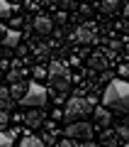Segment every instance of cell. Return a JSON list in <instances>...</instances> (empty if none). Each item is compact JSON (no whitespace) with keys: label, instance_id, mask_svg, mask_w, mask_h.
<instances>
[{"label":"cell","instance_id":"obj_5","mask_svg":"<svg viewBox=\"0 0 129 147\" xmlns=\"http://www.w3.org/2000/svg\"><path fill=\"white\" fill-rule=\"evenodd\" d=\"M63 135L73 137V140H78V142H90V137H93V125L85 123V120H71V125L63 130Z\"/></svg>","mask_w":129,"mask_h":147},{"label":"cell","instance_id":"obj_19","mask_svg":"<svg viewBox=\"0 0 129 147\" xmlns=\"http://www.w3.org/2000/svg\"><path fill=\"white\" fill-rule=\"evenodd\" d=\"M114 135H117V140H129V127L127 125H119L117 130H114Z\"/></svg>","mask_w":129,"mask_h":147},{"label":"cell","instance_id":"obj_17","mask_svg":"<svg viewBox=\"0 0 129 147\" xmlns=\"http://www.w3.org/2000/svg\"><path fill=\"white\" fill-rule=\"evenodd\" d=\"M22 76H25V71H22V69H10V71H7V81H20Z\"/></svg>","mask_w":129,"mask_h":147},{"label":"cell","instance_id":"obj_24","mask_svg":"<svg viewBox=\"0 0 129 147\" xmlns=\"http://www.w3.org/2000/svg\"><path fill=\"white\" fill-rule=\"evenodd\" d=\"M56 22H66V12H59V15H56Z\"/></svg>","mask_w":129,"mask_h":147},{"label":"cell","instance_id":"obj_16","mask_svg":"<svg viewBox=\"0 0 129 147\" xmlns=\"http://www.w3.org/2000/svg\"><path fill=\"white\" fill-rule=\"evenodd\" d=\"M90 66L93 69H105L107 66V59L100 57V54H93V57H90Z\"/></svg>","mask_w":129,"mask_h":147},{"label":"cell","instance_id":"obj_8","mask_svg":"<svg viewBox=\"0 0 129 147\" xmlns=\"http://www.w3.org/2000/svg\"><path fill=\"white\" fill-rule=\"evenodd\" d=\"M22 120L29 127H39L44 123V113H41V108H29L27 113H22Z\"/></svg>","mask_w":129,"mask_h":147},{"label":"cell","instance_id":"obj_25","mask_svg":"<svg viewBox=\"0 0 129 147\" xmlns=\"http://www.w3.org/2000/svg\"><path fill=\"white\" fill-rule=\"evenodd\" d=\"M119 74H122V76H129V66H122V69H119Z\"/></svg>","mask_w":129,"mask_h":147},{"label":"cell","instance_id":"obj_20","mask_svg":"<svg viewBox=\"0 0 129 147\" xmlns=\"http://www.w3.org/2000/svg\"><path fill=\"white\" fill-rule=\"evenodd\" d=\"M34 54H37L39 59H44V57L49 54V44H37V47H34Z\"/></svg>","mask_w":129,"mask_h":147},{"label":"cell","instance_id":"obj_11","mask_svg":"<svg viewBox=\"0 0 129 147\" xmlns=\"http://www.w3.org/2000/svg\"><path fill=\"white\" fill-rule=\"evenodd\" d=\"M25 91H27V84L25 81H12V86H10V96H12V100H20L22 96H25Z\"/></svg>","mask_w":129,"mask_h":147},{"label":"cell","instance_id":"obj_6","mask_svg":"<svg viewBox=\"0 0 129 147\" xmlns=\"http://www.w3.org/2000/svg\"><path fill=\"white\" fill-rule=\"evenodd\" d=\"M73 39L80 42V44H93V42H98V25H95V22H85V25L76 27Z\"/></svg>","mask_w":129,"mask_h":147},{"label":"cell","instance_id":"obj_27","mask_svg":"<svg viewBox=\"0 0 129 147\" xmlns=\"http://www.w3.org/2000/svg\"><path fill=\"white\" fill-rule=\"evenodd\" d=\"M124 17H129V5H124Z\"/></svg>","mask_w":129,"mask_h":147},{"label":"cell","instance_id":"obj_2","mask_svg":"<svg viewBox=\"0 0 129 147\" xmlns=\"http://www.w3.org/2000/svg\"><path fill=\"white\" fill-rule=\"evenodd\" d=\"M95 103H98V98H95V96H93V98L73 96V98L66 103V110H63L61 115L66 118L68 123H71V120H83V118H85L90 110H93V105H95Z\"/></svg>","mask_w":129,"mask_h":147},{"label":"cell","instance_id":"obj_1","mask_svg":"<svg viewBox=\"0 0 129 147\" xmlns=\"http://www.w3.org/2000/svg\"><path fill=\"white\" fill-rule=\"evenodd\" d=\"M102 103L114 110H127L129 108V81H110L102 93Z\"/></svg>","mask_w":129,"mask_h":147},{"label":"cell","instance_id":"obj_26","mask_svg":"<svg viewBox=\"0 0 129 147\" xmlns=\"http://www.w3.org/2000/svg\"><path fill=\"white\" fill-rule=\"evenodd\" d=\"M5 32H7V27H5V25H0V39L5 37Z\"/></svg>","mask_w":129,"mask_h":147},{"label":"cell","instance_id":"obj_3","mask_svg":"<svg viewBox=\"0 0 129 147\" xmlns=\"http://www.w3.org/2000/svg\"><path fill=\"white\" fill-rule=\"evenodd\" d=\"M47 76L51 79L54 91H59V93H66V91H68V84H71V71H68V66H66L63 61L54 59V61L49 64V69H47Z\"/></svg>","mask_w":129,"mask_h":147},{"label":"cell","instance_id":"obj_12","mask_svg":"<svg viewBox=\"0 0 129 147\" xmlns=\"http://www.w3.org/2000/svg\"><path fill=\"white\" fill-rule=\"evenodd\" d=\"M17 132H20V130H10V132H5L3 127H0V147H10L12 142H15Z\"/></svg>","mask_w":129,"mask_h":147},{"label":"cell","instance_id":"obj_21","mask_svg":"<svg viewBox=\"0 0 129 147\" xmlns=\"http://www.w3.org/2000/svg\"><path fill=\"white\" fill-rule=\"evenodd\" d=\"M7 123H10V115L5 113V108H0V127H5Z\"/></svg>","mask_w":129,"mask_h":147},{"label":"cell","instance_id":"obj_9","mask_svg":"<svg viewBox=\"0 0 129 147\" xmlns=\"http://www.w3.org/2000/svg\"><path fill=\"white\" fill-rule=\"evenodd\" d=\"M20 39H22L20 30H7V32H5V37H3L0 42L5 44V47H20Z\"/></svg>","mask_w":129,"mask_h":147},{"label":"cell","instance_id":"obj_15","mask_svg":"<svg viewBox=\"0 0 129 147\" xmlns=\"http://www.w3.org/2000/svg\"><path fill=\"white\" fill-rule=\"evenodd\" d=\"M20 145H22V147H39L41 140H39L37 135H25V137L20 140Z\"/></svg>","mask_w":129,"mask_h":147},{"label":"cell","instance_id":"obj_4","mask_svg":"<svg viewBox=\"0 0 129 147\" xmlns=\"http://www.w3.org/2000/svg\"><path fill=\"white\" fill-rule=\"evenodd\" d=\"M47 100H49V91L44 88L39 81H32V84H27V91L20 98V103L25 105V108H44Z\"/></svg>","mask_w":129,"mask_h":147},{"label":"cell","instance_id":"obj_7","mask_svg":"<svg viewBox=\"0 0 129 147\" xmlns=\"http://www.w3.org/2000/svg\"><path fill=\"white\" fill-rule=\"evenodd\" d=\"M32 27H34V32L37 34H51V30H54V22H51V17L49 15H37L34 20H32Z\"/></svg>","mask_w":129,"mask_h":147},{"label":"cell","instance_id":"obj_14","mask_svg":"<svg viewBox=\"0 0 129 147\" xmlns=\"http://www.w3.org/2000/svg\"><path fill=\"white\" fill-rule=\"evenodd\" d=\"M12 105V96H10V88H5V86H0V108H10Z\"/></svg>","mask_w":129,"mask_h":147},{"label":"cell","instance_id":"obj_10","mask_svg":"<svg viewBox=\"0 0 129 147\" xmlns=\"http://www.w3.org/2000/svg\"><path fill=\"white\" fill-rule=\"evenodd\" d=\"M90 113H93L95 115V123H98V125H110V120H112V115H110V110L107 108H95V110H90Z\"/></svg>","mask_w":129,"mask_h":147},{"label":"cell","instance_id":"obj_28","mask_svg":"<svg viewBox=\"0 0 129 147\" xmlns=\"http://www.w3.org/2000/svg\"><path fill=\"white\" fill-rule=\"evenodd\" d=\"M7 3H20V0H7Z\"/></svg>","mask_w":129,"mask_h":147},{"label":"cell","instance_id":"obj_23","mask_svg":"<svg viewBox=\"0 0 129 147\" xmlns=\"http://www.w3.org/2000/svg\"><path fill=\"white\" fill-rule=\"evenodd\" d=\"M49 3H54V5H68L71 0H49Z\"/></svg>","mask_w":129,"mask_h":147},{"label":"cell","instance_id":"obj_18","mask_svg":"<svg viewBox=\"0 0 129 147\" xmlns=\"http://www.w3.org/2000/svg\"><path fill=\"white\" fill-rule=\"evenodd\" d=\"M7 17H10V3L0 0V20H7Z\"/></svg>","mask_w":129,"mask_h":147},{"label":"cell","instance_id":"obj_13","mask_svg":"<svg viewBox=\"0 0 129 147\" xmlns=\"http://www.w3.org/2000/svg\"><path fill=\"white\" fill-rule=\"evenodd\" d=\"M117 3L119 0H100V12L102 15H114L117 12Z\"/></svg>","mask_w":129,"mask_h":147},{"label":"cell","instance_id":"obj_22","mask_svg":"<svg viewBox=\"0 0 129 147\" xmlns=\"http://www.w3.org/2000/svg\"><path fill=\"white\" fill-rule=\"evenodd\" d=\"M34 76H37V79H44V76H47V69L37 66V69H34Z\"/></svg>","mask_w":129,"mask_h":147}]
</instances>
